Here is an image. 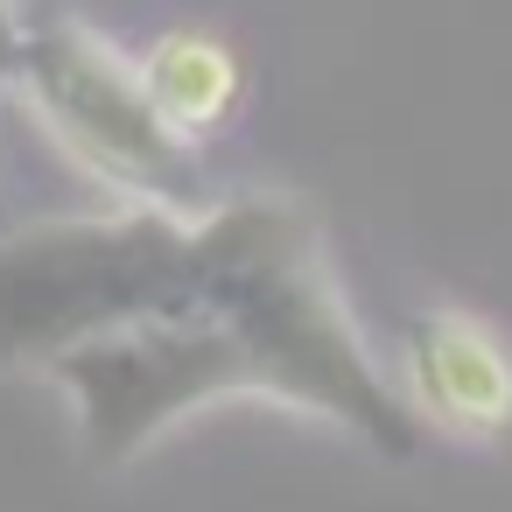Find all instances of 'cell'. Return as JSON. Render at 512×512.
<instances>
[{
    "instance_id": "6da1fadb",
    "label": "cell",
    "mask_w": 512,
    "mask_h": 512,
    "mask_svg": "<svg viewBox=\"0 0 512 512\" xmlns=\"http://www.w3.org/2000/svg\"><path fill=\"white\" fill-rule=\"evenodd\" d=\"M435 393H449L456 400V414H470V421H491V414H505V400H512V386H505V358L477 337V330H449L442 344H435Z\"/></svg>"
}]
</instances>
